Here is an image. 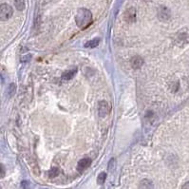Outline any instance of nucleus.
I'll use <instances>...</instances> for the list:
<instances>
[{
  "label": "nucleus",
  "mask_w": 189,
  "mask_h": 189,
  "mask_svg": "<svg viewBox=\"0 0 189 189\" xmlns=\"http://www.w3.org/2000/svg\"><path fill=\"white\" fill-rule=\"evenodd\" d=\"M143 1H146V2H148V1H150V0H143Z\"/></svg>",
  "instance_id": "nucleus-19"
},
{
  "label": "nucleus",
  "mask_w": 189,
  "mask_h": 189,
  "mask_svg": "<svg viewBox=\"0 0 189 189\" xmlns=\"http://www.w3.org/2000/svg\"><path fill=\"white\" fill-rule=\"evenodd\" d=\"M157 14H158V18L161 21H167L171 16V12L168 8H166L164 6H160L158 8Z\"/></svg>",
  "instance_id": "nucleus-4"
},
{
  "label": "nucleus",
  "mask_w": 189,
  "mask_h": 189,
  "mask_svg": "<svg viewBox=\"0 0 189 189\" xmlns=\"http://www.w3.org/2000/svg\"><path fill=\"white\" fill-rule=\"evenodd\" d=\"M99 43H100V39L99 38H94V39H91L89 40V41H88L87 43L85 44V48H91V49H93V48H96Z\"/></svg>",
  "instance_id": "nucleus-10"
},
{
  "label": "nucleus",
  "mask_w": 189,
  "mask_h": 189,
  "mask_svg": "<svg viewBox=\"0 0 189 189\" xmlns=\"http://www.w3.org/2000/svg\"><path fill=\"white\" fill-rule=\"evenodd\" d=\"M0 167H1V178H4V176H5V167H4L3 164L0 165Z\"/></svg>",
  "instance_id": "nucleus-17"
},
{
  "label": "nucleus",
  "mask_w": 189,
  "mask_h": 189,
  "mask_svg": "<svg viewBox=\"0 0 189 189\" xmlns=\"http://www.w3.org/2000/svg\"><path fill=\"white\" fill-rule=\"evenodd\" d=\"M15 91H16V85H15V84H13V83L10 84V85H9L8 88H7V92H8L9 97H12L15 94Z\"/></svg>",
  "instance_id": "nucleus-12"
},
{
  "label": "nucleus",
  "mask_w": 189,
  "mask_h": 189,
  "mask_svg": "<svg viewBox=\"0 0 189 189\" xmlns=\"http://www.w3.org/2000/svg\"><path fill=\"white\" fill-rule=\"evenodd\" d=\"M125 20L127 23H134L136 21V10L134 8H129L127 9L125 12Z\"/></svg>",
  "instance_id": "nucleus-6"
},
{
  "label": "nucleus",
  "mask_w": 189,
  "mask_h": 189,
  "mask_svg": "<svg viewBox=\"0 0 189 189\" xmlns=\"http://www.w3.org/2000/svg\"><path fill=\"white\" fill-rule=\"evenodd\" d=\"M130 63H131V67H133V69L135 70H138L140 69V67L143 66V59L141 57V56H134L132 57L131 61H130Z\"/></svg>",
  "instance_id": "nucleus-8"
},
{
  "label": "nucleus",
  "mask_w": 189,
  "mask_h": 189,
  "mask_svg": "<svg viewBox=\"0 0 189 189\" xmlns=\"http://www.w3.org/2000/svg\"><path fill=\"white\" fill-rule=\"evenodd\" d=\"M14 6L18 11H23L26 7L25 0H14Z\"/></svg>",
  "instance_id": "nucleus-13"
},
{
  "label": "nucleus",
  "mask_w": 189,
  "mask_h": 189,
  "mask_svg": "<svg viewBox=\"0 0 189 189\" xmlns=\"http://www.w3.org/2000/svg\"><path fill=\"white\" fill-rule=\"evenodd\" d=\"M176 43L180 46H182L184 44L189 43V30L183 29L181 30L176 34Z\"/></svg>",
  "instance_id": "nucleus-3"
},
{
  "label": "nucleus",
  "mask_w": 189,
  "mask_h": 189,
  "mask_svg": "<svg viewBox=\"0 0 189 189\" xmlns=\"http://www.w3.org/2000/svg\"><path fill=\"white\" fill-rule=\"evenodd\" d=\"M91 164V158H83L78 161L77 169H78V171H80V172H82L83 170L89 167Z\"/></svg>",
  "instance_id": "nucleus-7"
},
{
  "label": "nucleus",
  "mask_w": 189,
  "mask_h": 189,
  "mask_svg": "<svg viewBox=\"0 0 189 189\" xmlns=\"http://www.w3.org/2000/svg\"><path fill=\"white\" fill-rule=\"evenodd\" d=\"M13 9L7 3H3L0 6V18L2 21H7L12 16Z\"/></svg>",
  "instance_id": "nucleus-2"
},
{
  "label": "nucleus",
  "mask_w": 189,
  "mask_h": 189,
  "mask_svg": "<svg viewBox=\"0 0 189 189\" xmlns=\"http://www.w3.org/2000/svg\"><path fill=\"white\" fill-rule=\"evenodd\" d=\"M140 188H153V184L152 182L149 181V180H143L140 182V185H139Z\"/></svg>",
  "instance_id": "nucleus-11"
},
{
  "label": "nucleus",
  "mask_w": 189,
  "mask_h": 189,
  "mask_svg": "<svg viewBox=\"0 0 189 189\" xmlns=\"http://www.w3.org/2000/svg\"><path fill=\"white\" fill-rule=\"evenodd\" d=\"M59 173H60V171L57 167H52L49 171V178H54V177H57L58 175H59Z\"/></svg>",
  "instance_id": "nucleus-14"
},
{
  "label": "nucleus",
  "mask_w": 189,
  "mask_h": 189,
  "mask_svg": "<svg viewBox=\"0 0 189 189\" xmlns=\"http://www.w3.org/2000/svg\"><path fill=\"white\" fill-rule=\"evenodd\" d=\"M106 174L105 172H102L99 174V176L97 178V182L99 184H103L106 182Z\"/></svg>",
  "instance_id": "nucleus-15"
},
{
  "label": "nucleus",
  "mask_w": 189,
  "mask_h": 189,
  "mask_svg": "<svg viewBox=\"0 0 189 189\" xmlns=\"http://www.w3.org/2000/svg\"><path fill=\"white\" fill-rule=\"evenodd\" d=\"M182 188H189V182H187L185 184H183V185H182Z\"/></svg>",
  "instance_id": "nucleus-18"
},
{
  "label": "nucleus",
  "mask_w": 189,
  "mask_h": 189,
  "mask_svg": "<svg viewBox=\"0 0 189 189\" xmlns=\"http://www.w3.org/2000/svg\"><path fill=\"white\" fill-rule=\"evenodd\" d=\"M109 110H110V107L109 105L107 104L106 101H100L98 104V112H99V115L100 117H106L107 114L109 113Z\"/></svg>",
  "instance_id": "nucleus-5"
},
{
  "label": "nucleus",
  "mask_w": 189,
  "mask_h": 189,
  "mask_svg": "<svg viewBox=\"0 0 189 189\" xmlns=\"http://www.w3.org/2000/svg\"><path fill=\"white\" fill-rule=\"evenodd\" d=\"M76 72H77V69H76V67H72V69L66 70L65 72L62 74V78L64 80H70L74 77Z\"/></svg>",
  "instance_id": "nucleus-9"
},
{
  "label": "nucleus",
  "mask_w": 189,
  "mask_h": 189,
  "mask_svg": "<svg viewBox=\"0 0 189 189\" xmlns=\"http://www.w3.org/2000/svg\"><path fill=\"white\" fill-rule=\"evenodd\" d=\"M75 22L81 30H84L91 24L92 22V13L91 12L85 8L78 9L75 15Z\"/></svg>",
  "instance_id": "nucleus-1"
},
{
  "label": "nucleus",
  "mask_w": 189,
  "mask_h": 189,
  "mask_svg": "<svg viewBox=\"0 0 189 189\" xmlns=\"http://www.w3.org/2000/svg\"><path fill=\"white\" fill-rule=\"evenodd\" d=\"M115 167H116V161L115 159H111L109 163V170L112 171L115 169Z\"/></svg>",
  "instance_id": "nucleus-16"
}]
</instances>
